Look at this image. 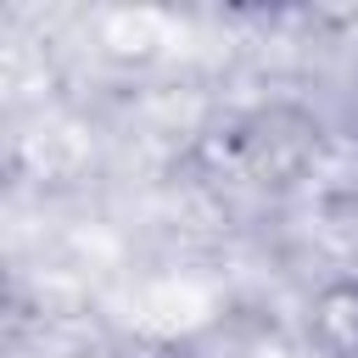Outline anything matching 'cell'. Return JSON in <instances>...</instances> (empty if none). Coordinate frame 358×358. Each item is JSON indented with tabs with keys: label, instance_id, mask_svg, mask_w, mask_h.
I'll return each mask as SVG.
<instances>
[{
	"label": "cell",
	"instance_id": "obj_1",
	"mask_svg": "<svg viewBox=\"0 0 358 358\" xmlns=\"http://www.w3.org/2000/svg\"><path fill=\"white\" fill-rule=\"evenodd\" d=\"M308 347L319 358H358V280H324L308 296Z\"/></svg>",
	"mask_w": 358,
	"mask_h": 358
}]
</instances>
